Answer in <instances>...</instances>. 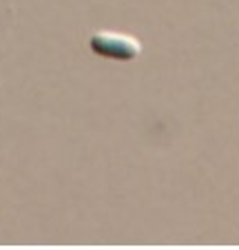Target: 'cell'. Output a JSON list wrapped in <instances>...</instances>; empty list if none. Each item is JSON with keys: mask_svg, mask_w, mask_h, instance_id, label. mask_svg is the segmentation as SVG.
Segmentation results:
<instances>
[{"mask_svg": "<svg viewBox=\"0 0 239 250\" xmlns=\"http://www.w3.org/2000/svg\"><path fill=\"white\" fill-rule=\"evenodd\" d=\"M89 49L100 58L117 62H131L142 53V42L131 36V33L122 31H109V29H100L93 31L89 38Z\"/></svg>", "mask_w": 239, "mask_h": 250, "instance_id": "1", "label": "cell"}]
</instances>
